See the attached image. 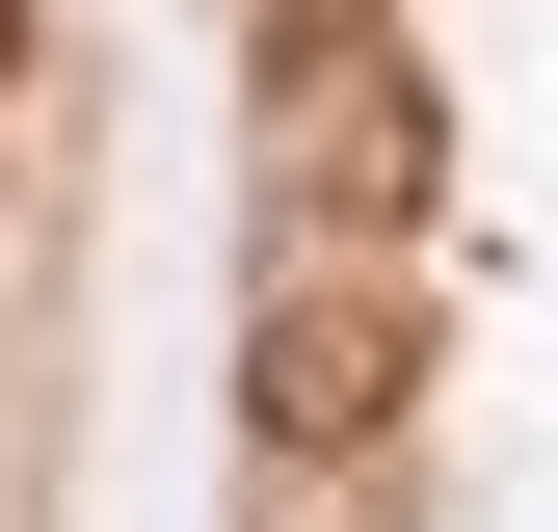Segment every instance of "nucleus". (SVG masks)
I'll list each match as a JSON object with an SVG mask.
<instances>
[{
  "label": "nucleus",
  "instance_id": "1",
  "mask_svg": "<svg viewBox=\"0 0 558 532\" xmlns=\"http://www.w3.org/2000/svg\"><path fill=\"white\" fill-rule=\"evenodd\" d=\"M426 186H452V107L399 53V0H266V214L319 266H399Z\"/></svg>",
  "mask_w": 558,
  "mask_h": 532
},
{
  "label": "nucleus",
  "instance_id": "2",
  "mask_svg": "<svg viewBox=\"0 0 558 532\" xmlns=\"http://www.w3.org/2000/svg\"><path fill=\"white\" fill-rule=\"evenodd\" d=\"M240 399H266V452H399V399H426V293L293 240L266 319H240Z\"/></svg>",
  "mask_w": 558,
  "mask_h": 532
},
{
  "label": "nucleus",
  "instance_id": "3",
  "mask_svg": "<svg viewBox=\"0 0 558 532\" xmlns=\"http://www.w3.org/2000/svg\"><path fill=\"white\" fill-rule=\"evenodd\" d=\"M0 53H27V0H0Z\"/></svg>",
  "mask_w": 558,
  "mask_h": 532
}]
</instances>
